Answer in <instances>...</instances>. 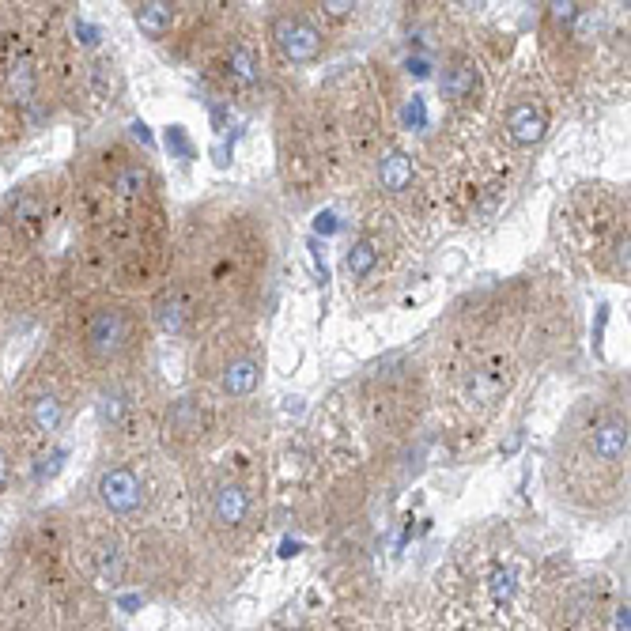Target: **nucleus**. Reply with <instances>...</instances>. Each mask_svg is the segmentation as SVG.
I'll use <instances>...</instances> for the list:
<instances>
[{
  "label": "nucleus",
  "mask_w": 631,
  "mask_h": 631,
  "mask_svg": "<svg viewBox=\"0 0 631 631\" xmlns=\"http://www.w3.org/2000/svg\"><path fill=\"white\" fill-rule=\"evenodd\" d=\"M133 23L140 27V35L163 38L174 23V4H167V0H144V4L133 8Z\"/></svg>",
  "instance_id": "obj_10"
},
{
  "label": "nucleus",
  "mask_w": 631,
  "mask_h": 631,
  "mask_svg": "<svg viewBox=\"0 0 631 631\" xmlns=\"http://www.w3.org/2000/svg\"><path fill=\"white\" fill-rule=\"evenodd\" d=\"M443 95L446 99H465V91L473 87V69H465V65H450V69L443 72Z\"/></svg>",
  "instance_id": "obj_17"
},
{
  "label": "nucleus",
  "mask_w": 631,
  "mask_h": 631,
  "mask_svg": "<svg viewBox=\"0 0 631 631\" xmlns=\"http://www.w3.org/2000/svg\"><path fill=\"white\" fill-rule=\"evenodd\" d=\"M590 454H594L601 465H620L628 461V420L624 416H601L594 427H590Z\"/></svg>",
  "instance_id": "obj_5"
},
{
  "label": "nucleus",
  "mask_w": 631,
  "mask_h": 631,
  "mask_svg": "<svg viewBox=\"0 0 631 631\" xmlns=\"http://www.w3.org/2000/svg\"><path fill=\"white\" fill-rule=\"evenodd\" d=\"M129 412H133L129 393L121 386H103V393H99V420H103V427H121Z\"/></svg>",
  "instance_id": "obj_13"
},
{
  "label": "nucleus",
  "mask_w": 631,
  "mask_h": 631,
  "mask_svg": "<svg viewBox=\"0 0 631 631\" xmlns=\"http://www.w3.org/2000/svg\"><path fill=\"white\" fill-rule=\"evenodd\" d=\"M507 137L514 140V144H522V148H533L537 140L545 137V129H548V118H545V110L537 103H514L511 110H507Z\"/></svg>",
  "instance_id": "obj_6"
},
{
  "label": "nucleus",
  "mask_w": 631,
  "mask_h": 631,
  "mask_svg": "<svg viewBox=\"0 0 631 631\" xmlns=\"http://www.w3.org/2000/svg\"><path fill=\"white\" fill-rule=\"evenodd\" d=\"M616 631H628V605L616 613Z\"/></svg>",
  "instance_id": "obj_19"
},
{
  "label": "nucleus",
  "mask_w": 631,
  "mask_h": 631,
  "mask_svg": "<svg viewBox=\"0 0 631 631\" xmlns=\"http://www.w3.org/2000/svg\"><path fill=\"white\" fill-rule=\"evenodd\" d=\"M16 473H19V446L8 435H0V495L12 492Z\"/></svg>",
  "instance_id": "obj_16"
},
{
  "label": "nucleus",
  "mask_w": 631,
  "mask_h": 631,
  "mask_svg": "<svg viewBox=\"0 0 631 631\" xmlns=\"http://www.w3.org/2000/svg\"><path fill=\"white\" fill-rule=\"evenodd\" d=\"M227 69H231V76L246 87H254L257 80H261V61H257V53L250 50V46H235L231 57H227Z\"/></svg>",
  "instance_id": "obj_15"
},
{
  "label": "nucleus",
  "mask_w": 631,
  "mask_h": 631,
  "mask_svg": "<svg viewBox=\"0 0 631 631\" xmlns=\"http://www.w3.org/2000/svg\"><path fill=\"white\" fill-rule=\"evenodd\" d=\"M246 514H250V495H246V488L242 484H220L216 488V495H212V518L220 522L223 529H235L246 522Z\"/></svg>",
  "instance_id": "obj_7"
},
{
  "label": "nucleus",
  "mask_w": 631,
  "mask_h": 631,
  "mask_svg": "<svg viewBox=\"0 0 631 631\" xmlns=\"http://www.w3.org/2000/svg\"><path fill=\"white\" fill-rule=\"evenodd\" d=\"M378 265V246L371 239H359L352 242V250H348V257H344V269H348V276L352 280H363V276H371Z\"/></svg>",
  "instance_id": "obj_14"
},
{
  "label": "nucleus",
  "mask_w": 631,
  "mask_h": 631,
  "mask_svg": "<svg viewBox=\"0 0 631 631\" xmlns=\"http://www.w3.org/2000/svg\"><path fill=\"white\" fill-rule=\"evenodd\" d=\"M144 341V322L133 303L121 299H80L65 322V356L69 367L106 375L121 367Z\"/></svg>",
  "instance_id": "obj_1"
},
{
  "label": "nucleus",
  "mask_w": 631,
  "mask_h": 631,
  "mask_svg": "<svg viewBox=\"0 0 631 631\" xmlns=\"http://www.w3.org/2000/svg\"><path fill=\"white\" fill-rule=\"evenodd\" d=\"M65 371L61 363L46 359L35 367V375L27 378L16 393L12 405V443L16 446H50L57 431L69 424V390H65Z\"/></svg>",
  "instance_id": "obj_2"
},
{
  "label": "nucleus",
  "mask_w": 631,
  "mask_h": 631,
  "mask_svg": "<svg viewBox=\"0 0 631 631\" xmlns=\"http://www.w3.org/2000/svg\"><path fill=\"white\" fill-rule=\"evenodd\" d=\"M378 182H382L386 193H401V189H409V182H412V159L409 155L390 148V152L378 159Z\"/></svg>",
  "instance_id": "obj_11"
},
{
  "label": "nucleus",
  "mask_w": 631,
  "mask_h": 631,
  "mask_svg": "<svg viewBox=\"0 0 631 631\" xmlns=\"http://www.w3.org/2000/svg\"><path fill=\"white\" fill-rule=\"evenodd\" d=\"M257 382H261V367H257V359L242 356V359H231L227 367H223L220 375V390L227 397H250L257 390Z\"/></svg>",
  "instance_id": "obj_8"
},
{
  "label": "nucleus",
  "mask_w": 631,
  "mask_h": 631,
  "mask_svg": "<svg viewBox=\"0 0 631 631\" xmlns=\"http://www.w3.org/2000/svg\"><path fill=\"white\" fill-rule=\"evenodd\" d=\"M205 431V412L193 397H178L167 412V435L174 439H197Z\"/></svg>",
  "instance_id": "obj_9"
},
{
  "label": "nucleus",
  "mask_w": 631,
  "mask_h": 631,
  "mask_svg": "<svg viewBox=\"0 0 631 631\" xmlns=\"http://www.w3.org/2000/svg\"><path fill=\"white\" fill-rule=\"evenodd\" d=\"M155 322H159L163 333H182L189 322V303L178 291H163V295L155 299Z\"/></svg>",
  "instance_id": "obj_12"
},
{
  "label": "nucleus",
  "mask_w": 631,
  "mask_h": 631,
  "mask_svg": "<svg viewBox=\"0 0 631 631\" xmlns=\"http://www.w3.org/2000/svg\"><path fill=\"white\" fill-rule=\"evenodd\" d=\"M95 495L106 511L118 514V518H129L144 507V484L129 465H106L95 477Z\"/></svg>",
  "instance_id": "obj_3"
},
{
  "label": "nucleus",
  "mask_w": 631,
  "mask_h": 631,
  "mask_svg": "<svg viewBox=\"0 0 631 631\" xmlns=\"http://www.w3.org/2000/svg\"><path fill=\"white\" fill-rule=\"evenodd\" d=\"M171 144H174V148H178L182 155H189V140L182 137V129H171Z\"/></svg>",
  "instance_id": "obj_18"
},
{
  "label": "nucleus",
  "mask_w": 631,
  "mask_h": 631,
  "mask_svg": "<svg viewBox=\"0 0 631 631\" xmlns=\"http://www.w3.org/2000/svg\"><path fill=\"white\" fill-rule=\"evenodd\" d=\"M273 42L280 57L291 61V65H310V61H318L325 50L322 42V31L307 23L303 16H280L273 23Z\"/></svg>",
  "instance_id": "obj_4"
}]
</instances>
